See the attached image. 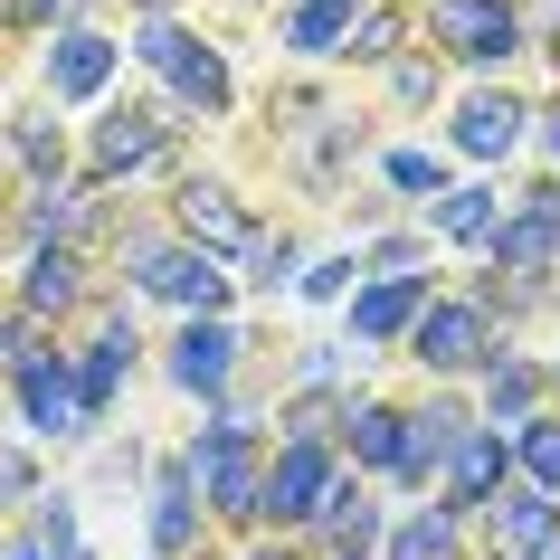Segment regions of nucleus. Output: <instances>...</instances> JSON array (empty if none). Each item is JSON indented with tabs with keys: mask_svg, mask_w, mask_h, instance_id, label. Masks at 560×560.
I'll return each mask as SVG.
<instances>
[{
	"mask_svg": "<svg viewBox=\"0 0 560 560\" xmlns=\"http://www.w3.org/2000/svg\"><path fill=\"white\" fill-rule=\"evenodd\" d=\"M190 485L209 494L219 523H266V466H257V446H247L237 418H209L190 438Z\"/></svg>",
	"mask_w": 560,
	"mask_h": 560,
	"instance_id": "obj_1",
	"label": "nucleus"
},
{
	"mask_svg": "<svg viewBox=\"0 0 560 560\" xmlns=\"http://www.w3.org/2000/svg\"><path fill=\"white\" fill-rule=\"evenodd\" d=\"M124 266H133V285H143V295L180 304V314H219V295H229V276H219L209 247H172V237H152V229L124 237Z\"/></svg>",
	"mask_w": 560,
	"mask_h": 560,
	"instance_id": "obj_2",
	"label": "nucleus"
},
{
	"mask_svg": "<svg viewBox=\"0 0 560 560\" xmlns=\"http://www.w3.org/2000/svg\"><path fill=\"white\" fill-rule=\"evenodd\" d=\"M332 494H342L332 446H314V438H285V446H276V466H266V523H276V532L324 523V503H332Z\"/></svg>",
	"mask_w": 560,
	"mask_h": 560,
	"instance_id": "obj_3",
	"label": "nucleus"
},
{
	"mask_svg": "<svg viewBox=\"0 0 560 560\" xmlns=\"http://www.w3.org/2000/svg\"><path fill=\"white\" fill-rule=\"evenodd\" d=\"M133 58L152 67V77H172L180 105H200V115H229V67H219V48L190 30H172V20H152L143 38H133Z\"/></svg>",
	"mask_w": 560,
	"mask_h": 560,
	"instance_id": "obj_4",
	"label": "nucleus"
},
{
	"mask_svg": "<svg viewBox=\"0 0 560 560\" xmlns=\"http://www.w3.org/2000/svg\"><path fill=\"white\" fill-rule=\"evenodd\" d=\"M428 30H438L466 67H503L513 48H523V20H513V0H428Z\"/></svg>",
	"mask_w": 560,
	"mask_h": 560,
	"instance_id": "obj_5",
	"label": "nucleus"
},
{
	"mask_svg": "<svg viewBox=\"0 0 560 560\" xmlns=\"http://www.w3.org/2000/svg\"><path fill=\"white\" fill-rule=\"evenodd\" d=\"M10 381H20V418H30L38 438H86V428H95L86 399H77V361H67V352H30Z\"/></svg>",
	"mask_w": 560,
	"mask_h": 560,
	"instance_id": "obj_6",
	"label": "nucleus"
},
{
	"mask_svg": "<svg viewBox=\"0 0 560 560\" xmlns=\"http://www.w3.org/2000/svg\"><path fill=\"white\" fill-rule=\"evenodd\" d=\"M162 143H172L162 105H115V115L95 124V143H86V180H124V172H143V162H162Z\"/></svg>",
	"mask_w": 560,
	"mask_h": 560,
	"instance_id": "obj_7",
	"label": "nucleus"
},
{
	"mask_svg": "<svg viewBox=\"0 0 560 560\" xmlns=\"http://www.w3.org/2000/svg\"><path fill=\"white\" fill-rule=\"evenodd\" d=\"M551 257H560V190L541 180V190H523V209L494 229V266L532 285V276H551Z\"/></svg>",
	"mask_w": 560,
	"mask_h": 560,
	"instance_id": "obj_8",
	"label": "nucleus"
},
{
	"mask_svg": "<svg viewBox=\"0 0 560 560\" xmlns=\"http://www.w3.org/2000/svg\"><path fill=\"white\" fill-rule=\"evenodd\" d=\"M409 352L428 361V371H475V361L494 352V314L485 304H428L409 332Z\"/></svg>",
	"mask_w": 560,
	"mask_h": 560,
	"instance_id": "obj_9",
	"label": "nucleus"
},
{
	"mask_svg": "<svg viewBox=\"0 0 560 560\" xmlns=\"http://www.w3.org/2000/svg\"><path fill=\"white\" fill-rule=\"evenodd\" d=\"M237 352H247V342H237L219 314H190V324L172 332V381L190 389V399H219V389L237 381Z\"/></svg>",
	"mask_w": 560,
	"mask_h": 560,
	"instance_id": "obj_10",
	"label": "nucleus"
},
{
	"mask_svg": "<svg viewBox=\"0 0 560 560\" xmlns=\"http://www.w3.org/2000/svg\"><path fill=\"white\" fill-rule=\"evenodd\" d=\"M180 237L219 257V247H257V219L237 209L229 180H180Z\"/></svg>",
	"mask_w": 560,
	"mask_h": 560,
	"instance_id": "obj_11",
	"label": "nucleus"
},
{
	"mask_svg": "<svg viewBox=\"0 0 560 560\" xmlns=\"http://www.w3.org/2000/svg\"><path fill=\"white\" fill-rule=\"evenodd\" d=\"M428 314V276H371L352 295V342H399Z\"/></svg>",
	"mask_w": 560,
	"mask_h": 560,
	"instance_id": "obj_12",
	"label": "nucleus"
},
{
	"mask_svg": "<svg viewBox=\"0 0 560 560\" xmlns=\"http://www.w3.org/2000/svg\"><path fill=\"white\" fill-rule=\"evenodd\" d=\"M541 551H560V503L541 485H513L494 503V560H541Z\"/></svg>",
	"mask_w": 560,
	"mask_h": 560,
	"instance_id": "obj_13",
	"label": "nucleus"
},
{
	"mask_svg": "<svg viewBox=\"0 0 560 560\" xmlns=\"http://www.w3.org/2000/svg\"><path fill=\"white\" fill-rule=\"evenodd\" d=\"M200 485H190V456L152 475V560H190L200 551Z\"/></svg>",
	"mask_w": 560,
	"mask_h": 560,
	"instance_id": "obj_14",
	"label": "nucleus"
},
{
	"mask_svg": "<svg viewBox=\"0 0 560 560\" xmlns=\"http://www.w3.org/2000/svg\"><path fill=\"white\" fill-rule=\"evenodd\" d=\"M105 77H115V38L58 30V48H48V95L58 105H86V95H105Z\"/></svg>",
	"mask_w": 560,
	"mask_h": 560,
	"instance_id": "obj_15",
	"label": "nucleus"
},
{
	"mask_svg": "<svg viewBox=\"0 0 560 560\" xmlns=\"http://www.w3.org/2000/svg\"><path fill=\"white\" fill-rule=\"evenodd\" d=\"M503 466H513V446H503V428H475V438L456 446V456H446V503H456V513H475V503H494Z\"/></svg>",
	"mask_w": 560,
	"mask_h": 560,
	"instance_id": "obj_16",
	"label": "nucleus"
},
{
	"mask_svg": "<svg viewBox=\"0 0 560 560\" xmlns=\"http://www.w3.org/2000/svg\"><path fill=\"white\" fill-rule=\"evenodd\" d=\"M133 352H143V342H133V324H124V314H105V332H95L86 361H77V399H86V418H105V399H115V381L133 371Z\"/></svg>",
	"mask_w": 560,
	"mask_h": 560,
	"instance_id": "obj_17",
	"label": "nucleus"
},
{
	"mask_svg": "<svg viewBox=\"0 0 560 560\" xmlns=\"http://www.w3.org/2000/svg\"><path fill=\"white\" fill-rule=\"evenodd\" d=\"M523 143V105L513 95H466V115H456V152H475V162H494V152Z\"/></svg>",
	"mask_w": 560,
	"mask_h": 560,
	"instance_id": "obj_18",
	"label": "nucleus"
},
{
	"mask_svg": "<svg viewBox=\"0 0 560 560\" xmlns=\"http://www.w3.org/2000/svg\"><path fill=\"white\" fill-rule=\"evenodd\" d=\"M389 560H466V513L456 503H428L389 532Z\"/></svg>",
	"mask_w": 560,
	"mask_h": 560,
	"instance_id": "obj_19",
	"label": "nucleus"
},
{
	"mask_svg": "<svg viewBox=\"0 0 560 560\" xmlns=\"http://www.w3.org/2000/svg\"><path fill=\"white\" fill-rule=\"evenodd\" d=\"M352 456H361V466H381V475H399V456H409V409L361 399V409H352Z\"/></svg>",
	"mask_w": 560,
	"mask_h": 560,
	"instance_id": "obj_20",
	"label": "nucleus"
},
{
	"mask_svg": "<svg viewBox=\"0 0 560 560\" xmlns=\"http://www.w3.org/2000/svg\"><path fill=\"white\" fill-rule=\"evenodd\" d=\"M352 10H361V0H304L295 20H285V48H304V58H342V38L361 30Z\"/></svg>",
	"mask_w": 560,
	"mask_h": 560,
	"instance_id": "obj_21",
	"label": "nucleus"
},
{
	"mask_svg": "<svg viewBox=\"0 0 560 560\" xmlns=\"http://www.w3.org/2000/svg\"><path fill=\"white\" fill-rule=\"evenodd\" d=\"M77 276H86V266L67 257V247H38V257H30V276H20V304H30V314H67V304L86 295Z\"/></svg>",
	"mask_w": 560,
	"mask_h": 560,
	"instance_id": "obj_22",
	"label": "nucleus"
},
{
	"mask_svg": "<svg viewBox=\"0 0 560 560\" xmlns=\"http://www.w3.org/2000/svg\"><path fill=\"white\" fill-rule=\"evenodd\" d=\"M438 229L456 237V247H475V237L494 247V229H503V219H494V190H446V200H438Z\"/></svg>",
	"mask_w": 560,
	"mask_h": 560,
	"instance_id": "obj_23",
	"label": "nucleus"
},
{
	"mask_svg": "<svg viewBox=\"0 0 560 560\" xmlns=\"http://www.w3.org/2000/svg\"><path fill=\"white\" fill-rule=\"evenodd\" d=\"M513 456H523V475L541 485V494H560V428H551V418H523Z\"/></svg>",
	"mask_w": 560,
	"mask_h": 560,
	"instance_id": "obj_24",
	"label": "nucleus"
},
{
	"mask_svg": "<svg viewBox=\"0 0 560 560\" xmlns=\"http://www.w3.org/2000/svg\"><path fill=\"white\" fill-rule=\"evenodd\" d=\"M485 399L523 418L532 399H541V371H532V361H513V352H503V361H485Z\"/></svg>",
	"mask_w": 560,
	"mask_h": 560,
	"instance_id": "obj_25",
	"label": "nucleus"
},
{
	"mask_svg": "<svg viewBox=\"0 0 560 560\" xmlns=\"http://www.w3.org/2000/svg\"><path fill=\"white\" fill-rule=\"evenodd\" d=\"M38 541H48V551L58 560H86V541H77V494H38Z\"/></svg>",
	"mask_w": 560,
	"mask_h": 560,
	"instance_id": "obj_26",
	"label": "nucleus"
},
{
	"mask_svg": "<svg viewBox=\"0 0 560 560\" xmlns=\"http://www.w3.org/2000/svg\"><path fill=\"white\" fill-rule=\"evenodd\" d=\"M10 152H20V172H48V180H58V162H67V143H58V124H48V115L20 124V133H10Z\"/></svg>",
	"mask_w": 560,
	"mask_h": 560,
	"instance_id": "obj_27",
	"label": "nucleus"
},
{
	"mask_svg": "<svg viewBox=\"0 0 560 560\" xmlns=\"http://www.w3.org/2000/svg\"><path fill=\"white\" fill-rule=\"evenodd\" d=\"M389 180H399L409 200H418V190H428V200H446V162H438V152H389Z\"/></svg>",
	"mask_w": 560,
	"mask_h": 560,
	"instance_id": "obj_28",
	"label": "nucleus"
},
{
	"mask_svg": "<svg viewBox=\"0 0 560 560\" xmlns=\"http://www.w3.org/2000/svg\"><path fill=\"white\" fill-rule=\"evenodd\" d=\"M352 285H361V257H324L314 276H304V295H314V304H342Z\"/></svg>",
	"mask_w": 560,
	"mask_h": 560,
	"instance_id": "obj_29",
	"label": "nucleus"
},
{
	"mask_svg": "<svg viewBox=\"0 0 560 560\" xmlns=\"http://www.w3.org/2000/svg\"><path fill=\"white\" fill-rule=\"evenodd\" d=\"M389 48H399V10H371L352 30V58H389Z\"/></svg>",
	"mask_w": 560,
	"mask_h": 560,
	"instance_id": "obj_30",
	"label": "nucleus"
},
{
	"mask_svg": "<svg viewBox=\"0 0 560 560\" xmlns=\"http://www.w3.org/2000/svg\"><path fill=\"white\" fill-rule=\"evenodd\" d=\"M10 30H48V20H77V0H0Z\"/></svg>",
	"mask_w": 560,
	"mask_h": 560,
	"instance_id": "obj_31",
	"label": "nucleus"
},
{
	"mask_svg": "<svg viewBox=\"0 0 560 560\" xmlns=\"http://www.w3.org/2000/svg\"><path fill=\"white\" fill-rule=\"evenodd\" d=\"M285 276H295V237H257V285L276 295Z\"/></svg>",
	"mask_w": 560,
	"mask_h": 560,
	"instance_id": "obj_32",
	"label": "nucleus"
},
{
	"mask_svg": "<svg viewBox=\"0 0 560 560\" xmlns=\"http://www.w3.org/2000/svg\"><path fill=\"white\" fill-rule=\"evenodd\" d=\"M0 503H38V485H30V456H0Z\"/></svg>",
	"mask_w": 560,
	"mask_h": 560,
	"instance_id": "obj_33",
	"label": "nucleus"
},
{
	"mask_svg": "<svg viewBox=\"0 0 560 560\" xmlns=\"http://www.w3.org/2000/svg\"><path fill=\"white\" fill-rule=\"evenodd\" d=\"M332 371H342V342H314V352H304V381L324 389V381H332Z\"/></svg>",
	"mask_w": 560,
	"mask_h": 560,
	"instance_id": "obj_34",
	"label": "nucleus"
},
{
	"mask_svg": "<svg viewBox=\"0 0 560 560\" xmlns=\"http://www.w3.org/2000/svg\"><path fill=\"white\" fill-rule=\"evenodd\" d=\"M0 560H58V551H48V541H38V532H30V541H10V551H0Z\"/></svg>",
	"mask_w": 560,
	"mask_h": 560,
	"instance_id": "obj_35",
	"label": "nucleus"
},
{
	"mask_svg": "<svg viewBox=\"0 0 560 560\" xmlns=\"http://www.w3.org/2000/svg\"><path fill=\"white\" fill-rule=\"evenodd\" d=\"M541 143H551V152H560V105H551V115H541Z\"/></svg>",
	"mask_w": 560,
	"mask_h": 560,
	"instance_id": "obj_36",
	"label": "nucleus"
},
{
	"mask_svg": "<svg viewBox=\"0 0 560 560\" xmlns=\"http://www.w3.org/2000/svg\"><path fill=\"white\" fill-rule=\"evenodd\" d=\"M257 560H295V551H257Z\"/></svg>",
	"mask_w": 560,
	"mask_h": 560,
	"instance_id": "obj_37",
	"label": "nucleus"
},
{
	"mask_svg": "<svg viewBox=\"0 0 560 560\" xmlns=\"http://www.w3.org/2000/svg\"><path fill=\"white\" fill-rule=\"evenodd\" d=\"M551 560H560V551H551Z\"/></svg>",
	"mask_w": 560,
	"mask_h": 560,
	"instance_id": "obj_38",
	"label": "nucleus"
}]
</instances>
